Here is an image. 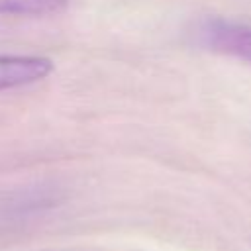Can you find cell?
<instances>
[{"label":"cell","mask_w":251,"mask_h":251,"mask_svg":"<svg viewBox=\"0 0 251 251\" xmlns=\"http://www.w3.org/2000/svg\"><path fill=\"white\" fill-rule=\"evenodd\" d=\"M198 37H200V43L210 51L251 65V24L249 22L208 18L198 25Z\"/></svg>","instance_id":"obj_1"},{"label":"cell","mask_w":251,"mask_h":251,"mask_svg":"<svg viewBox=\"0 0 251 251\" xmlns=\"http://www.w3.org/2000/svg\"><path fill=\"white\" fill-rule=\"evenodd\" d=\"M53 73V61L43 55L0 53V92L35 84Z\"/></svg>","instance_id":"obj_2"},{"label":"cell","mask_w":251,"mask_h":251,"mask_svg":"<svg viewBox=\"0 0 251 251\" xmlns=\"http://www.w3.org/2000/svg\"><path fill=\"white\" fill-rule=\"evenodd\" d=\"M71 0H0V16L47 18L63 14Z\"/></svg>","instance_id":"obj_3"}]
</instances>
